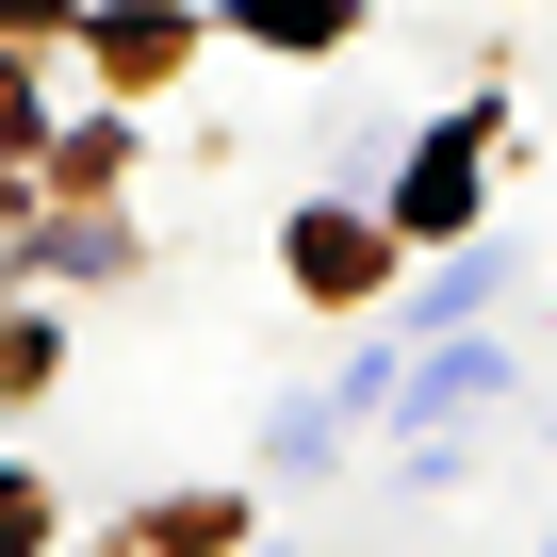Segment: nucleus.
Wrapping results in <instances>:
<instances>
[{
	"label": "nucleus",
	"instance_id": "1",
	"mask_svg": "<svg viewBox=\"0 0 557 557\" xmlns=\"http://www.w3.org/2000/svg\"><path fill=\"white\" fill-rule=\"evenodd\" d=\"M459 181H475V148H459V132H443V148H426V164H410V213H426V230H443V213H459Z\"/></svg>",
	"mask_w": 557,
	"mask_h": 557
},
{
	"label": "nucleus",
	"instance_id": "2",
	"mask_svg": "<svg viewBox=\"0 0 557 557\" xmlns=\"http://www.w3.org/2000/svg\"><path fill=\"white\" fill-rule=\"evenodd\" d=\"M17 541H34V492H0V557H17Z\"/></svg>",
	"mask_w": 557,
	"mask_h": 557
}]
</instances>
